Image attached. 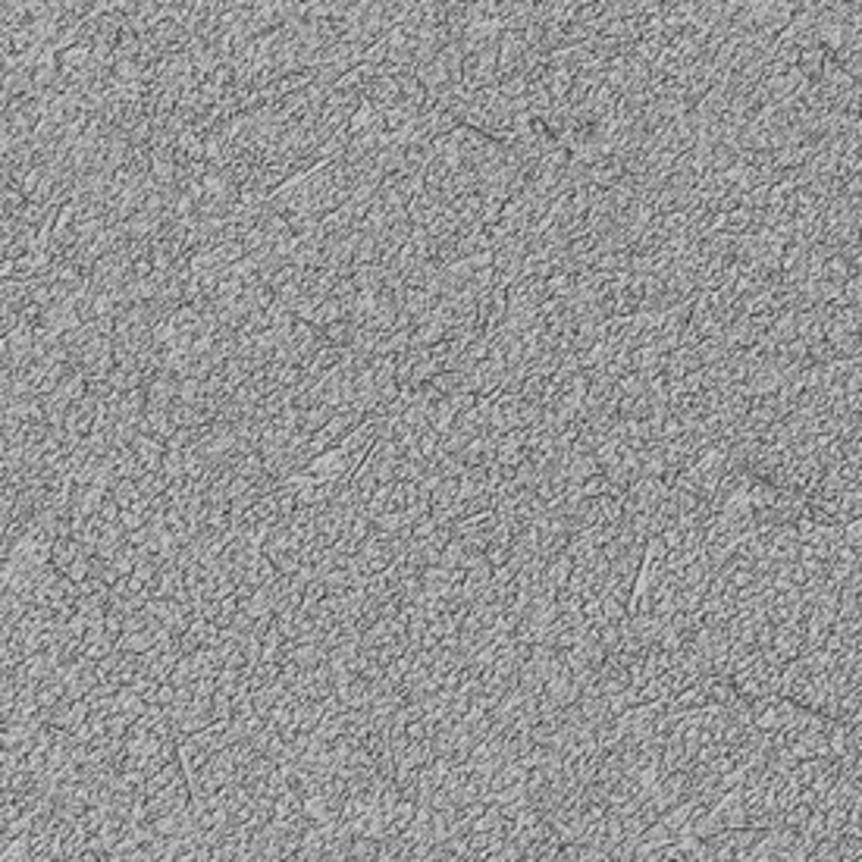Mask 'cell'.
Returning <instances> with one entry per match:
<instances>
[{"mask_svg":"<svg viewBox=\"0 0 862 862\" xmlns=\"http://www.w3.org/2000/svg\"><path fill=\"white\" fill-rule=\"evenodd\" d=\"M176 747H179V737L170 725V719L163 715L158 702H151L123 737L120 778L141 787L145 778H151L170 759H176Z\"/></svg>","mask_w":862,"mask_h":862,"instance_id":"cell-1","label":"cell"},{"mask_svg":"<svg viewBox=\"0 0 862 862\" xmlns=\"http://www.w3.org/2000/svg\"><path fill=\"white\" fill-rule=\"evenodd\" d=\"M386 424H389V414H386V404H383L377 411L364 414L361 424H358V427H354L339 446H333L329 452L317 455V459L311 461L298 477H311V480H339V484H346L351 474L361 467V461L367 459V452L374 449V442L379 439V433L386 430Z\"/></svg>","mask_w":862,"mask_h":862,"instance_id":"cell-2","label":"cell"}]
</instances>
